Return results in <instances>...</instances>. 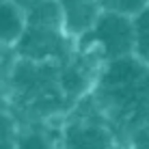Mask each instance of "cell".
I'll return each instance as SVG.
<instances>
[{
  "label": "cell",
  "mask_w": 149,
  "mask_h": 149,
  "mask_svg": "<svg viewBox=\"0 0 149 149\" xmlns=\"http://www.w3.org/2000/svg\"><path fill=\"white\" fill-rule=\"evenodd\" d=\"M15 149H54V143L45 134L30 132V134H24L22 138H17Z\"/></svg>",
  "instance_id": "9"
},
{
  "label": "cell",
  "mask_w": 149,
  "mask_h": 149,
  "mask_svg": "<svg viewBox=\"0 0 149 149\" xmlns=\"http://www.w3.org/2000/svg\"><path fill=\"white\" fill-rule=\"evenodd\" d=\"M63 13V33L71 41H78L89 35L102 15L100 0H58Z\"/></svg>",
  "instance_id": "3"
},
{
  "label": "cell",
  "mask_w": 149,
  "mask_h": 149,
  "mask_svg": "<svg viewBox=\"0 0 149 149\" xmlns=\"http://www.w3.org/2000/svg\"><path fill=\"white\" fill-rule=\"evenodd\" d=\"M134 30H136L134 54L149 67V7L134 17Z\"/></svg>",
  "instance_id": "7"
},
{
  "label": "cell",
  "mask_w": 149,
  "mask_h": 149,
  "mask_svg": "<svg viewBox=\"0 0 149 149\" xmlns=\"http://www.w3.org/2000/svg\"><path fill=\"white\" fill-rule=\"evenodd\" d=\"M13 2H15V4H19V7L24 9V11H28V9H33L35 4L39 2V0H13Z\"/></svg>",
  "instance_id": "12"
},
{
  "label": "cell",
  "mask_w": 149,
  "mask_h": 149,
  "mask_svg": "<svg viewBox=\"0 0 149 149\" xmlns=\"http://www.w3.org/2000/svg\"><path fill=\"white\" fill-rule=\"evenodd\" d=\"M104 11L121 13L127 17H136L138 13H143L149 7V0H100Z\"/></svg>",
  "instance_id": "8"
},
{
  "label": "cell",
  "mask_w": 149,
  "mask_h": 149,
  "mask_svg": "<svg viewBox=\"0 0 149 149\" xmlns=\"http://www.w3.org/2000/svg\"><path fill=\"white\" fill-rule=\"evenodd\" d=\"M63 149H112V136L102 123L78 121L67 127Z\"/></svg>",
  "instance_id": "4"
},
{
  "label": "cell",
  "mask_w": 149,
  "mask_h": 149,
  "mask_svg": "<svg viewBox=\"0 0 149 149\" xmlns=\"http://www.w3.org/2000/svg\"><path fill=\"white\" fill-rule=\"evenodd\" d=\"M134 48H136L134 17L112 11H102L93 30L78 41V50L93 52L104 63L123 58V56H132Z\"/></svg>",
  "instance_id": "1"
},
{
  "label": "cell",
  "mask_w": 149,
  "mask_h": 149,
  "mask_svg": "<svg viewBox=\"0 0 149 149\" xmlns=\"http://www.w3.org/2000/svg\"><path fill=\"white\" fill-rule=\"evenodd\" d=\"M67 41H71L63 30L54 28H39V26H28L19 43L15 45L22 58L37 61V63H48L52 58H58L65 52Z\"/></svg>",
  "instance_id": "2"
},
{
  "label": "cell",
  "mask_w": 149,
  "mask_h": 149,
  "mask_svg": "<svg viewBox=\"0 0 149 149\" xmlns=\"http://www.w3.org/2000/svg\"><path fill=\"white\" fill-rule=\"evenodd\" d=\"M136 145L138 149H149V123L136 134Z\"/></svg>",
  "instance_id": "11"
},
{
  "label": "cell",
  "mask_w": 149,
  "mask_h": 149,
  "mask_svg": "<svg viewBox=\"0 0 149 149\" xmlns=\"http://www.w3.org/2000/svg\"><path fill=\"white\" fill-rule=\"evenodd\" d=\"M28 28V15L13 0L0 2V48H15Z\"/></svg>",
  "instance_id": "5"
},
{
  "label": "cell",
  "mask_w": 149,
  "mask_h": 149,
  "mask_svg": "<svg viewBox=\"0 0 149 149\" xmlns=\"http://www.w3.org/2000/svg\"><path fill=\"white\" fill-rule=\"evenodd\" d=\"M11 147V119L0 112V149Z\"/></svg>",
  "instance_id": "10"
},
{
  "label": "cell",
  "mask_w": 149,
  "mask_h": 149,
  "mask_svg": "<svg viewBox=\"0 0 149 149\" xmlns=\"http://www.w3.org/2000/svg\"><path fill=\"white\" fill-rule=\"evenodd\" d=\"M26 15H28V26L63 30V13H61L58 0H39L33 9L26 11Z\"/></svg>",
  "instance_id": "6"
}]
</instances>
